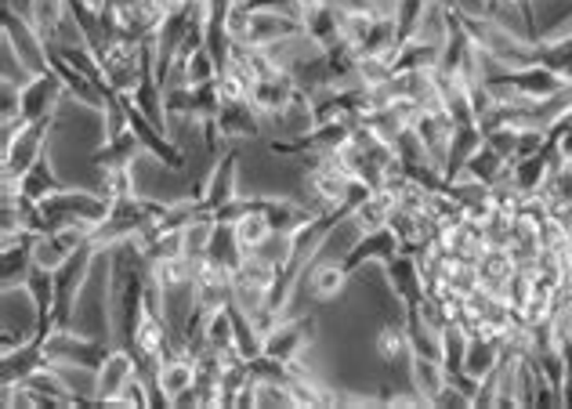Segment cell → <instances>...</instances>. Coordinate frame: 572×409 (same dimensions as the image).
<instances>
[{"label":"cell","mask_w":572,"mask_h":409,"mask_svg":"<svg viewBox=\"0 0 572 409\" xmlns=\"http://www.w3.org/2000/svg\"><path fill=\"white\" fill-rule=\"evenodd\" d=\"M215 123H218L221 139H226L229 145L261 139L265 134V117L251 106V101H226L221 112L215 117Z\"/></svg>","instance_id":"4fadbf2b"},{"label":"cell","mask_w":572,"mask_h":409,"mask_svg":"<svg viewBox=\"0 0 572 409\" xmlns=\"http://www.w3.org/2000/svg\"><path fill=\"white\" fill-rule=\"evenodd\" d=\"M283 279L279 276V265L268 254H246L240 265L232 268V304L243 315H257L268 312V293L276 290V282Z\"/></svg>","instance_id":"7a4b0ae2"},{"label":"cell","mask_w":572,"mask_h":409,"mask_svg":"<svg viewBox=\"0 0 572 409\" xmlns=\"http://www.w3.org/2000/svg\"><path fill=\"white\" fill-rule=\"evenodd\" d=\"M142 153H145L142 149V139L127 128L123 134H117V139L102 142V149H98L92 160H95L98 170H102V167H131Z\"/></svg>","instance_id":"7402d4cb"},{"label":"cell","mask_w":572,"mask_h":409,"mask_svg":"<svg viewBox=\"0 0 572 409\" xmlns=\"http://www.w3.org/2000/svg\"><path fill=\"white\" fill-rule=\"evenodd\" d=\"M199 373H196V359L185 356V351H171L160 366L153 370V388H156V402L163 406H178L188 392L196 388Z\"/></svg>","instance_id":"52a82bcc"},{"label":"cell","mask_w":572,"mask_h":409,"mask_svg":"<svg viewBox=\"0 0 572 409\" xmlns=\"http://www.w3.org/2000/svg\"><path fill=\"white\" fill-rule=\"evenodd\" d=\"M380 268H385L388 287L395 290V298L402 301V309H406V304H417L424 298V268H421V261L413 254H406V250H395L391 257L380 261Z\"/></svg>","instance_id":"7c38bea8"},{"label":"cell","mask_w":572,"mask_h":409,"mask_svg":"<svg viewBox=\"0 0 572 409\" xmlns=\"http://www.w3.org/2000/svg\"><path fill=\"white\" fill-rule=\"evenodd\" d=\"M54 120H33L22 131H15L11 139H4V149H0V185H19V178L48 153V131Z\"/></svg>","instance_id":"277c9868"},{"label":"cell","mask_w":572,"mask_h":409,"mask_svg":"<svg viewBox=\"0 0 572 409\" xmlns=\"http://www.w3.org/2000/svg\"><path fill=\"white\" fill-rule=\"evenodd\" d=\"M297 91H301L297 73L276 70V73L261 76V81H254V87H251V106L261 112V117H279V112H283L290 101L297 98Z\"/></svg>","instance_id":"8fae6325"},{"label":"cell","mask_w":572,"mask_h":409,"mask_svg":"<svg viewBox=\"0 0 572 409\" xmlns=\"http://www.w3.org/2000/svg\"><path fill=\"white\" fill-rule=\"evenodd\" d=\"M207 257L221 261L226 268H235V265H240V261L246 257V250L240 246V240H235L232 221H218V225H215V240H210V254H207Z\"/></svg>","instance_id":"d4e9b609"},{"label":"cell","mask_w":572,"mask_h":409,"mask_svg":"<svg viewBox=\"0 0 572 409\" xmlns=\"http://www.w3.org/2000/svg\"><path fill=\"white\" fill-rule=\"evenodd\" d=\"M62 189H70V185H65V181L54 175V164H51L48 153H44L40 160L19 178V192L26 200H33V203H44V200L54 196V192H62Z\"/></svg>","instance_id":"d6986e66"},{"label":"cell","mask_w":572,"mask_h":409,"mask_svg":"<svg viewBox=\"0 0 572 409\" xmlns=\"http://www.w3.org/2000/svg\"><path fill=\"white\" fill-rule=\"evenodd\" d=\"M196 214H207V218H221L235 200H240V153L226 149L210 164V175H204L196 189Z\"/></svg>","instance_id":"3957f363"},{"label":"cell","mask_w":572,"mask_h":409,"mask_svg":"<svg viewBox=\"0 0 572 409\" xmlns=\"http://www.w3.org/2000/svg\"><path fill=\"white\" fill-rule=\"evenodd\" d=\"M348 279H352V272L344 268V261H316V265L308 268V298L327 304V301H338Z\"/></svg>","instance_id":"e0dca14e"},{"label":"cell","mask_w":572,"mask_h":409,"mask_svg":"<svg viewBox=\"0 0 572 409\" xmlns=\"http://www.w3.org/2000/svg\"><path fill=\"white\" fill-rule=\"evenodd\" d=\"M395 250H399V236L391 232V229L358 232V236H355V243L348 246V254H344L341 261H344V268L355 276V272L363 268V265H374V261L380 265V261L391 257V254H395Z\"/></svg>","instance_id":"5bb4252c"},{"label":"cell","mask_w":572,"mask_h":409,"mask_svg":"<svg viewBox=\"0 0 572 409\" xmlns=\"http://www.w3.org/2000/svg\"><path fill=\"white\" fill-rule=\"evenodd\" d=\"M84 243H92V232L87 229H59V232L33 236V265L59 272Z\"/></svg>","instance_id":"9c48e42d"},{"label":"cell","mask_w":572,"mask_h":409,"mask_svg":"<svg viewBox=\"0 0 572 409\" xmlns=\"http://www.w3.org/2000/svg\"><path fill=\"white\" fill-rule=\"evenodd\" d=\"M410 381H413V392H417L428 406H435L439 395L446 392V384H450V370H446L442 359L410 356Z\"/></svg>","instance_id":"2e32d148"},{"label":"cell","mask_w":572,"mask_h":409,"mask_svg":"<svg viewBox=\"0 0 572 409\" xmlns=\"http://www.w3.org/2000/svg\"><path fill=\"white\" fill-rule=\"evenodd\" d=\"M503 359V345H497V340H486V337H471L467 340V351H464V370L471 381H489L492 373H497Z\"/></svg>","instance_id":"ffe728a7"},{"label":"cell","mask_w":572,"mask_h":409,"mask_svg":"<svg viewBox=\"0 0 572 409\" xmlns=\"http://www.w3.org/2000/svg\"><path fill=\"white\" fill-rule=\"evenodd\" d=\"M65 98V84L62 76L48 70V73H37L22 84V117L29 123L33 120H54V106Z\"/></svg>","instance_id":"30bf717a"},{"label":"cell","mask_w":572,"mask_h":409,"mask_svg":"<svg viewBox=\"0 0 572 409\" xmlns=\"http://www.w3.org/2000/svg\"><path fill=\"white\" fill-rule=\"evenodd\" d=\"M98 192L109 200V207L120 203V200L138 196V189H134V164L131 167H102V170H98Z\"/></svg>","instance_id":"cb8c5ba5"},{"label":"cell","mask_w":572,"mask_h":409,"mask_svg":"<svg viewBox=\"0 0 572 409\" xmlns=\"http://www.w3.org/2000/svg\"><path fill=\"white\" fill-rule=\"evenodd\" d=\"M134 373H142L138 359H134V351L123 348V345H113V348H109V356L98 362V370L92 373V377H95V388H92L95 402L98 406H113L117 395L123 392V384H127Z\"/></svg>","instance_id":"ba28073f"},{"label":"cell","mask_w":572,"mask_h":409,"mask_svg":"<svg viewBox=\"0 0 572 409\" xmlns=\"http://www.w3.org/2000/svg\"><path fill=\"white\" fill-rule=\"evenodd\" d=\"M26 15L51 48V44H59L65 37L62 29H65V22H70V0H29Z\"/></svg>","instance_id":"ac0fdd59"},{"label":"cell","mask_w":572,"mask_h":409,"mask_svg":"<svg viewBox=\"0 0 572 409\" xmlns=\"http://www.w3.org/2000/svg\"><path fill=\"white\" fill-rule=\"evenodd\" d=\"M374 348H377V359L385 366H399L402 359H410V329L406 323H385L377 329L374 337Z\"/></svg>","instance_id":"603a6c76"},{"label":"cell","mask_w":572,"mask_h":409,"mask_svg":"<svg viewBox=\"0 0 572 409\" xmlns=\"http://www.w3.org/2000/svg\"><path fill=\"white\" fill-rule=\"evenodd\" d=\"M215 218H207V214H196L193 221L185 225V257L188 261H199L210 254V240H215Z\"/></svg>","instance_id":"484cf974"},{"label":"cell","mask_w":572,"mask_h":409,"mask_svg":"<svg viewBox=\"0 0 572 409\" xmlns=\"http://www.w3.org/2000/svg\"><path fill=\"white\" fill-rule=\"evenodd\" d=\"M290 4H294V11H297V15H301V19H305V15H312V11L327 8V4H330V0H290Z\"/></svg>","instance_id":"83f0119b"},{"label":"cell","mask_w":572,"mask_h":409,"mask_svg":"<svg viewBox=\"0 0 572 409\" xmlns=\"http://www.w3.org/2000/svg\"><path fill=\"white\" fill-rule=\"evenodd\" d=\"M312 337H316V320H312V315H294V320L283 315V320L261 337V351L279 362H297L308 356Z\"/></svg>","instance_id":"8992f818"},{"label":"cell","mask_w":572,"mask_h":409,"mask_svg":"<svg viewBox=\"0 0 572 409\" xmlns=\"http://www.w3.org/2000/svg\"><path fill=\"white\" fill-rule=\"evenodd\" d=\"M395 210H399L395 192H391L388 185H380L352 210L348 225H352L355 232H377V229H388V221H391V214H395Z\"/></svg>","instance_id":"9a60e30c"},{"label":"cell","mask_w":572,"mask_h":409,"mask_svg":"<svg viewBox=\"0 0 572 409\" xmlns=\"http://www.w3.org/2000/svg\"><path fill=\"white\" fill-rule=\"evenodd\" d=\"M4 44L15 51V59L26 65L29 73H48L51 70V48L40 37L29 15L15 11V4H4Z\"/></svg>","instance_id":"5b68a950"},{"label":"cell","mask_w":572,"mask_h":409,"mask_svg":"<svg viewBox=\"0 0 572 409\" xmlns=\"http://www.w3.org/2000/svg\"><path fill=\"white\" fill-rule=\"evenodd\" d=\"M44 214V232H59V229H87L95 232L98 225L109 218V200L102 192H87V189H62L40 203Z\"/></svg>","instance_id":"6da1fadb"},{"label":"cell","mask_w":572,"mask_h":409,"mask_svg":"<svg viewBox=\"0 0 572 409\" xmlns=\"http://www.w3.org/2000/svg\"><path fill=\"white\" fill-rule=\"evenodd\" d=\"M76 4H84L87 11H95V15H106V11H109V4H113V0H76Z\"/></svg>","instance_id":"f1b7e54d"},{"label":"cell","mask_w":572,"mask_h":409,"mask_svg":"<svg viewBox=\"0 0 572 409\" xmlns=\"http://www.w3.org/2000/svg\"><path fill=\"white\" fill-rule=\"evenodd\" d=\"M218 91H221V101H251V84L235 70H229V65L218 73Z\"/></svg>","instance_id":"4316f807"},{"label":"cell","mask_w":572,"mask_h":409,"mask_svg":"<svg viewBox=\"0 0 572 409\" xmlns=\"http://www.w3.org/2000/svg\"><path fill=\"white\" fill-rule=\"evenodd\" d=\"M341 19H344V11L330 0L327 8L305 15V37L316 44L319 51H330L333 44H341Z\"/></svg>","instance_id":"44dd1931"}]
</instances>
